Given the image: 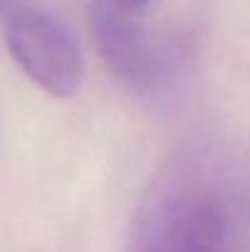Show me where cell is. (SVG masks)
I'll use <instances>...</instances> for the list:
<instances>
[{"mask_svg": "<svg viewBox=\"0 0 250 252\" xmlns=\"http://www.w3.org/2000/svg\"><path fill=\"white\" fill-rule=\"evenodd\" d=\"M2 17L5 47L20 71L54 98L76 95L86 62L74 32L49 10L25 0H15Z\"/></svg>", "mask_w": 250, "mask_h": 252, "instance_id": "7a4b0ae2", "label": "cell"}, {"mask_svg": "<svg viewBox=\"0 0 250 252\" xmlns=\"http://www.w3.org/2000/svg\"><path fill=\"white\" fill-rule=\"evenodd\" d=\"M238 201L223 167L206 152L167 159L145 186L125 252H238Z\"/></svg>", "mask_w": 250, "mask_h": 252, "instance_id": "6da1fadb", "label": "cell"}, {"mask_svg": "<svg viewBox=\"0 0 250 252\" xmlns=\"http://www.w3.org/2000/svg\"><path fill=\"white\" fill-rule=\"evenodd\" d=\"M108 5H113V7H118V10H125V12H133V15H138L150 0H106Z\"/></svg>", "mask_w": 250, "mask_h": 252, "instance_id": "277c9868", "label": "cell"}, {"mask_svg": "<svg viewBox=\"0 0 250 252\" xmlns=\"http://www.w3.org/2000/svg\"><path fill=\"white\" fill-rule=\"evenodd\" d=\"M91 37L108 74L135 98H157L174 74V57L165 42L145 30L133 12L96 0L88 12Z\"/></svg>", "mask_w": 250, "mask_h": 252, "instance_id": "3957f363", "label": "cell"}, {"mask_svg": "<svg viewBox=\"0 0 250 252\" xmlns=\"http://www.w3.org/2000/svg\"><path fill=\"white\" fill-rule=\"evenodd\" d=\"M12 5H15V0H0V15H5Z\"/></svg>", "mask_w": 250, "mask_h": 252, "instance_id": "5b68a950", "label": "cell"}]
</instances>
